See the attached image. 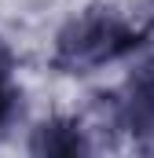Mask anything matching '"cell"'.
<instances>
[{
	"instance_id": "6da1fadb",
	"label": "cell",
	"mask_w": 154,
	"mask_h": 158,
	"mask_svg": "<svg viewBox=\"0 0 154 158\" xmlns=\"http://www.w3.org/2000/svg\"><path fill=\"white\" fill-rule=\"evenodd\" d=\"M154 40V15L151 19H128L114 4H88L74 11L51 40V70L66 77H84L103 66L125 63L140 52H147Z\"/></svg>"
},
{
	"instance_id": "7a4b0ae2",
	"label": "cell",
	"mask_w": 154,
	"mask_h": 158,
	"mask_svg": "<svg viewBox=\"0 0 154 158\" xmlns=\"http://www.w3.org/2000/svg\"><path fill=\"white\" fill-rule=\"evenodd\" d=\"M99 121L128 136L140 151H154V52H147L117 88L95 99Z\"/></svg>"
},
{
	"instance_id": "3957f363",
	"label": "cell",
	"mask_w": 154,
	"mask_h": 158,
	"mask_svg": "<svg viewBox=\"0 0 154 158\" xmlns=\"http://www.w3.org/2000/svg\"><path fill=\"white\" fill-rule=\"evenodd\" d=\"M26 151L37 158H81V155H92L95 143H92V129L81 118L55 114V118H44L40 125L30 129Z\"/></svg>"
},
{
	"instance_id": "277c9868",
	"label": "cell",
	"mask_w": 154,
	"mask_h": 158,
	"mask_svg": "<svg viewBox=\"0 0 154 158\" xmlns=\"http://www.w3.org/2000/svg\"><path fill=\"white\" fill-rule=\"evenodd\" d=\"M15 70H18L15 52L0 37V140L11 136V129L22 121V110H26V96H22V88L15 81Z\"/></svg>"
}]
</instances>
